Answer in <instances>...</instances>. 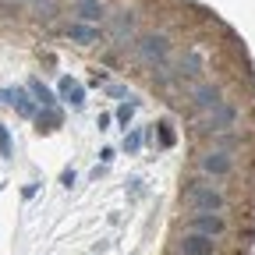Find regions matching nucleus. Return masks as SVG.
<instances>
[{
  "label": "nucleus",
  "mask_w": 255,
  "mask_h": 255,
  "mask_svg": "<svg viewBox=\"0 0 255 255\" xmlns=\"http://www.w3.org/2000/svg\"><path fill=\"white\" fill-rule=\"evenodd\" d=\"M181 199L191 206V209H202V213H223L227 209V199H223V191L206 184V181H191L184 191H181Z\"/></svg>",
  "instance_id": "f257e3e1"
},
{
  "label": "nucleus",
  "mask_w": 255,
  "mask_h": 255,
  "mask_svg": "<svg viewBox=\"0 0 255 255\" xmlns=\"http://www.w3.org/2000/svg\"><path fill=\"white\" fill-rule=\"evenodd\" d=\"M135 57L142 64H149V68H156V64H163L170 57V39L163 36V32H149V36H142L135 43Z\"/></svg>",
  "instance_id": "f03ea898"
},
{
  "label": "nucleus",
  "mask_w": 255,
  "mask_h": 255,
  "mask_svg": "<svg viewBox=\"0 0 255 255\" xmlns=\"http://www.w3.org/2000/svg\"><path fill=\"white\" fill-rule=\"evenodd\" d=\"M238 117H241V110H238L234 103H227V100H223L220 107L206 110V117H202V124H199V131H206V135H220V131H231V128L238 124Z\"/></svg>",
  "instance_id": "7ed1b4c3"
},
{
  "label": "nucleus",
  "mask_w": 255,
  "mask_h": 255,
  "mask_svg": "<svg viewBox=\"0 0 255 255\" xmlns=\"http://www.w3.org/2000/svg\"><path fill=\"white\" fill-rule=\"evenodd\" d=\"M184 231H195V234H206V238L216 241V238L227 234V220H223V213H202V209H195L188 216Z\"/></svg>",
  "instance_id": "20e7f679"
},
{
  "label": "nucleus",
  "mask_w": 255,
  "mask_h": 255,
  "mask_svg": "<svg viewBox=\"0 0 255 255\" xmlns=\"http://www.w3.org/2000/svg\"><path fill=\"white\" fill-rule=\"evenodd\" d=\"M199 170L209 174V177H227L234 170V159H231V152H223V149H209V152L199 156Z\"/></svg>",
  "instance_id": "39448f33"
},
{
  "label": "nucleus",
  "mask_w": 255,
  "mask_h": 255,
  "mask_svg": "<svg viewBox=\"0 0 255 255\" xmlns=\"http://www.w3.org/2000/svg\"><path fill=\"white\" fill-rule=\"evenodd\" d=\"M191 103H195L199 110H213L223 103V89L213 85V82H199L195 89H191Z\"/></svg>",
  "instance_id": "423d86ee"
},
{
  "label": "nucleus",
  "mask_w": 255,
  "mask_h": 255,
  "mask_svg": "<svg viewBox=\"0 0 255 255\" xmlns=\"http://www.w3.org/2000/svg\"><path fill=\"white\" fill-rule=\"evenodd\" d=\"M213 238H206V234H195V231H184V238L177 241V252L181 255H213Z\"/></svg>",
  "instance_id": "0eeeda50"
},
{
  "label": "nucleus",
  "mask_w": 255,
  "mask_h": 255,
  "mask_svg": "<svg viewBox=\"0 0 255 255\" xmlns=\"http://www.w3.org/2000/svg\"><path fill=\"white\" fill-rule=\"evenodd\" d=\"M7 103H11L21 117H28V121L39 114V103L32 100V92H28V89H7Z\"/></svg>",
  "instance_id": "6e6552de"
},
{
  "label": "nucleus",
  "mask_w": 255,
  "mask_h": 255,
  "mask_svg": "<svg viewBox=\"0 0 255 255\" xmlns=\"http://www.w3.org/2000/svg\"><path fill=\"white\" fill-rule=\"evenodd\" d=\"M57 92H60V100L68 103V107H75V110H82V107H85V89H82L71 75H64V78H60Z\"/></svg>",
  "instance_id": "1a4fd4ad"
},
{
  "label": "nucleus",
  "mask_w": 255,
  "mask_h": 255,
  "mask_svg": "<svg viewBox=\"0 0 255 255\" xmlns=\"http://www.w3.org/2000/svg\"><path fill=\"white\" fill-rule=\"evenodd\" d=\"M131 32H135V14H131V11L110 14V39H114V43H124Z\"/></svg>",
  "instance_id": "9d476101"
},
{
  "label": "nucleus",
  "mask_w": 255,
  "mask_h": 255,
  "mask_svg": "<svg viewBox=\"0 0 255 255\" xmlns=\"http://www.w3.org/2000/svg\"><path fill=\"white\" fill-rule=\"evenodd\" d=\"M68 39L78 43V46H92V43H100L103 36H100V28L89 25V21H71L68 25Z\"/></svg>",
  "instance_id": "9b49d317"
},
{
  "label": "nucleus",
  "mask_w": 255,
  "mask_h": 255,
  "mask_svg": "<svg viewBox=\"0 0 255 255\" xmlns=\"http://www.w3.org/2000/svg\"><path fill=\"white\" fill-rule=\"evenodd\" d=\"M75 14H78V21L96 25L107 18V7H103V0H75Z\"/></svg>",
  "instance_id": "f8f14e48"
},
{
  "label": "nucleus",
  "mask_w": 255,
  "mask_h": 255,
  "mask_svg": "<svg viewBox=\"0 0 255 255\" xmlns=\"http://www.w3.org/2000/svg\"><path fill=\"white\" fill-rule=\"evenodd\" d=\"M28 92H32V100H36L39 107H57V96H53L39 78H28Z\"/></svg>",
  "instance_id": "ddd939ff"
},
{
  "label": "nucleus",
  "mask_w": 255,
  "mask_h": 255,
  "mask_svg": "<svg viewBox=\"0 0 255 255\" xmlns=\"http://www.w3.org/2000/svg\"><path fill=\"white\" fill-rule=\"evenodd\" d=\"M36 121H39V131H53V128L60 124V110L57 107H39Z\"/></svg>",
  "instance_id": "4468645a"
},
{
  "label": "nucleus",
  "mask_w": 255,
  "mask_h": 255,
  "mask_svg": "<svg viewBox=\"0 0 255 255\" xmlns=\"http://www.w3.org/2000/svg\"><path fill=\"white\" fill-rule=\"evenodd\" d=\"M177 68H181V71H177L181 78H184V75H199V71H202V60H199L195 53H188V57H181Z\"/></svg>",
  "instance_id": "2eb2a0df"
},
{
  "label": "nucleus",
  "mask_w": 255,
  "mask_h": 255,
  "mask_svg": "<svg viewBox=\"0 0 255 255\" xmlns=\"http://www.w3.org/2000/svg\"><path fill=\"white\" fill-rule=\"evenodd\" d=\"M142 142H145V135L138 131V128H135V131H128V135H124V152H128V156H135V152L142 149Z\"/></svg>",
  "instance_id": "dca6fc26"
},
{
  "label": "nucleus",
  "mask_w": 255,
  "mask_h": 255,
  "mask_svg": "<svg viewBox=\"0 0 255 255\" xmlns=\"http://www.w3.org/2000/svg\"><path fill=\"white\" fill-rule=\"evenodd\" d=\"M131 117H135V103H121V107H117V114H114V121H117V124H124V128L131 124Z\"/></svg>",
  "instance_id": "f3484780"
},
{
  "label": "nucleus",
  "mask_w": 255,
  "mask_h": 255,
  "mask_svg": "<svg viewBox=\"0 0 255 255\" xmlns=\"http://www.w3.org/2000/svg\"><path fill=\"white\" fill-rule=\"evenodd\" d=\"M0 156H14V145H11V131H7V124H0Z\"/></svg>",
  "instance_id": "a211bd4d"
},
{
  "label": "nucleus",
  "mask_w": 255,
  "mask_h": 255,
  "mask_svg": "<svg viewBox=\"0 0 255 255\" xmlns=\"http://www.w3.org/2000/svg\"><path fill=\"white\" fill-rule=\"evenodd\" d=\"M216 138V135H213ZM238 145V135H227V131H220V138H216V149H223V152H231Z\"/></svg>",
  "instance_id": "6ab92c4d"
},
{
  "label": "nucleus",
  "mask_w": 255,
  "mask_h": 255,
  "mask_svg": "<svg viewBox=\"0 0 255 255\" xmlns=\"http://www.w3.org/2000/svg\"><path fill=\"white\" fill-rule=\"evenodd\" d=\"M107 96L110 100H121V96H128V85H107Z\"/></svg>",
  "instance_id": "aec40b11"
},
{
  "label": "nucleus",
  "mask_w": 255,
  "mask_h": 255,
  "mask_svg": "<svg viewBox=\"0 0 255 255\" xmlns=\"http://www.w3.org/2000/svg\"><path fill=\"white\" fill-rule=\"evenodd\" d=\"M75 181H78V177H75V170H64V174H60V184H64V188H71Z\"/></svg>",
  "instance_id": "412c9836"
},
{
  "label": "nucleus",
  "mask_w": 255,
  "mask_h": 255,
  "mask_svg": "<svg viewBox=\"0 0 255 255\" xmlns=\"http://www.w3.org/2000/svg\"><path fill=\"white\" fill-rule=\"evenodd\" d=\"M110 121H114L110 114H100V121H96V128H100V131H107V128H110Z\"/></svg>",
  "instance_id": "4be33fe9"
},
{
  "label": "nucleus",
  "mask_w": 255,
  "mask_h": 255,
  "mask_svg": "<svg viewBox=\"0 0 255 255\" xmlns=\"http://www.w3.org/2000/svg\"><path fill=\"white\" fill-rule=\"evenodd\" d=\"M36 191H39V184H25V188H21V195H25V199H32Z\"/></svg>",
  "instance_id": "5701e85b"
},
{
  "label": "nucleus",
  "mask_w": 255,
  "mask_h": 255,
  "mask_svg": "<svg viewBox=\"0 0 255 255\" xmlns=\"http://www.w3.org/2000/svg\"><path fill=\"white\" fill-rule=\"evenodd\" d=\"M32 4H39V7H43V4H46V7H50V11H53V0H32Z\"/></svg>",
  "instance_id": "b1692460"
},
{
  "label": "nucleus",
  "mask_w": 255,
  "mask_h": 255,
  "mask_svg": "<svg viewBox=\"0 0 255 255\" xmlns=\"http://www.w3.org/2000/svg\"><path fill=\"white\" fill-rule=\"evenodd\" d=\"M0 103H7V89H0Z\"/></svg>",
  "instance_id": "393cba45"
}]
</instances>
